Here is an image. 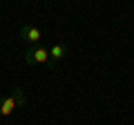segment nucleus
<instances>
[{
    "label": "nucleus",
    "instance_id": "f257e3e1",
    "mask_svg": "<svg viewBox=\"0 0 134 125\" xmlns=\"http://www.w3.org/2000/svg\"><path fill=\"white\" fill-rule=\"evenodd\" d=\"M25 94H23V89H14V94L11 96H7V98H0V116H9V114H14V110L16 107H25Z\"/></svg>",
    "mask_w": 134,
    "mask_h": 125
},
{
    "label": "nucleus",
    "instance_id": "f03ea898",
    "mask_svg": "<svg viewBox=\"0 0 134 125\" xmlns=\"http://www.w3.org/2000/svg\"><path fill=\"white\" fill-rule=\"evenodd\" d=\"M25 62L27 65H47L49 62V49L43 45H31L25 52Z\"/></svg>",
    "mask_w": 134,
    "mask_h": 125
},
{
    "label": "nucleus",
    "instance_id": "7ed1b4c3",
    "mask_svg": "<svg viewBox=\"0 0 134 125\" xmlns=\"http://www.w3.org/2000/svg\"><path fill=\"white\" fill-rule=\"evenodd\" d=\"M20 38H23L25 43H29V47H31V45H40L43 31H40L36 25H25V27L20 29Z\"/></svg>",
    "mask_w": 134,
    "mask_h": 125
},
{
    "label": "nucleus",
    "instance_id": "20e7f679",
    "mask_svg": "<svg viewBox=\"0 0 134 125\" xmlns=\"http://www.w3.org/2000/svg\"><path fill=\"white\" fill-rule=\"evenodd\" d=\"M65 56H67V45L65 43H56L52 49H49V67H52L54 62L63 60Z\"/></svg>",
    "mask_w": 134,
    "mask_h": 125
}]
</instances>
